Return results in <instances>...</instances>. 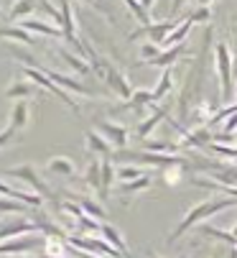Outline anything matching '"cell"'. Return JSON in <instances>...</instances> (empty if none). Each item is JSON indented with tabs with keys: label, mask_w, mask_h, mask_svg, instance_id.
<instances>
[{
	"label": "cell",
	"mask_w": 237,
	"mask_h": 258,
	"mask_svg": "<svg viewBox=\"0 0 237 258\" xmlns=\"http://www.w3.org/2000/svg\"><path fill=\"white\" fill-rule=\"evenodd\" d=\"M234 235H237V228H234Z\"/></svg>",
	"instance_id": "cell-42"
},
{
	"label": "cell",
	"mask_w": 237,
	"mask_h": 258,
	"mask_svg": "<svg viewBox=\"0 0 237 258\" xmlns=\"http://www.w3.org/2000/svg\"><path fill=\"white\" fill-rule=\"evenodd\" d=\"M191 26H194V21L191 18H184L181 23H179V28H174L169 36H166V41L161 44V46H176V44H184L186 41V36H189V31H191Z\"/></svg>",
	"instance_id": "cell-13"
},
{
	"label": "cell",
	"mask_w": 237,
	"mask_h": 258,
	"mask_svg": "<svg viewBox=\"0 0 237 258\" xmlns=\"http://www.w3.org/2000/svg\"><path fill=\"white\" fill-rule=\"evenodd\" d=\"M140 3H143V8H145V11H150V6L155 3V0H140Z\"/></svg>",
	"instance_id": "cell-38"
},
{
	"label": "cell",
	"mask_w": 237,
	"mask_h": 258,
	"mask_svg": "<svg viewBox=\"0 0 237 258\" xmlns=\"http://www.w3.org/2000/svg\"><path fill=\"white\" fill-rule=\"evenodd\" d=\"M6 176H16V179H23L28 187L36 192V195H41V197H51V189H49V184L38 176V171L31 166V164H23V166H18V169H11V171H6Z\"/></svg>",
	"instance_id": "cell-4"
},
{
	"label": "cell",
	"mask_w": 237,
	"mask_h": 258,
	"mask_svg": "<svg viewBox=\"0 0 237 258\" xmlns=\"http://www.w3.org/2000/svg\"><path fill=\"white\" fill-rule=\"evenodd\" d=\"M21 28L33 31V33H41V36H59V33H61L56 26H49V23L36 21V18H26V21H21Z\"/></svg>",
	"instance_id": "cell-15"
},
{
	"label": "cell",
	"mask_w": 237,
	"mask_h": 258,
	"mask_svg": "<svg viewBox=\"0 0 237 258\" xmlns=\"http://www.w3.org/2000/svg\"><path fill=\"white\" fill-rule=\"evenodd\" d=\"M145 189H150V176H140V179L120 184V195H138V192H145Z\"/></svg>",
	"instance_id": "cell-20"
},
{
	"label": "cell",
	"mask_w": 237,
	"mask_h": 258,
	"mask_svg": "<svg viewBox=\"0 0 237 258\" xmlns=\"http://www.w3.org/2000/svg\"><path fill=\"white\" fill-rule=\"evenodd\" d=\"M23 75H26L31 82H36V85H41L44 90H49L51 95H56L59 100H64V102H66V105L74 110V113H79V105H76V100H74V97H69V95H66V90H61L56 82H51V80H49V77H46V75H44V72L38 69V67H26V69H23Z\"/></svg>",
	"instance_id": "cell-3"
},
{
	"label": "cell",
	"mask_w": 237,
	"mask_h": 258,
	"mask_svg": "<svg viewBox=\"0 0 237 258\" xmlns=\"http://www.w3.org/2000/svg\"><path fill=\"white\" fill-rule=\"evenodd\" d=\"M115 169H112V161H102V192L100 197L107 200L110 197V189H112V181H115Z\"/></svg>",
	"instance_id": "cell-23"
},
{
	"label": "cell",
	"mask_w": 237,
	"mask_h": 258,
	"mask_svg": "<svg viewBox=\"0 0 237 258\" xmlns=\"http://www.w3.org/2000/svg\"><path fill=\"white\" fill-rule=\"evenodd\" d=\"M49 171H54V174H61V176H74V174H76V166H74L69 159H64V156H56V159H51V161H49Z\"/></svg>",
	"instance_id": "cell-21"
},
{
	"label": "cell",
	"mask_w": 237,
	"mask_h": 258,
	"mask_svg": "<svg viewBox=\"0 0 237 258\" xmlns=\"http://www.w3.org/2000/svg\"><path fill=\"white\" fill-rule=\"evenodd\" d=\"M44 72V75L51 80V82H56L61 90H71V92H76V95H85V97H92V90L87 87V85H82V82H76V80H71V77H66V75H59V72H51V69H44V67H38Z\"/></svg>",
	"instance_id": "cell-7"
},
{
	"label": "cell",
	"mask_w": 237,
	"mask_h": 258,
	"mask_svg": "<svg viewBox=\"0 0 237 258\" xmlns=\"http://www.w3.org/2000/svg\"><path fill=\"white\" fill-rule=\"evenodd\" d=\"M100 133L112 143V149H125L128 146V128L115 123H100Z\"/></svg>",
	"instance_id": "cell-8"
},
{
	"label": "cell",
	"mask_w": 237,
	"mask_h": 258,
	"mask_svg": "<svg viewBox=\"0 0 237 258\" xmlns=\"http://www.w3.org/2000/svg\"><path fill=\"white\" fill-rule=\"evenodd\" d=\"M28 95H33V87H31L28 82H13V85L6 90V97H8V100H23V97H28Z\"/></svg>",
	"instance_id": "cell-25"
},
{
	"label": "cell",
	"mask_w": 237,
	"mask_h": 258,
	"mask_svg": "<svg viewBox=\"0 0 237 258\" xmlns=\"http://www.w3.org/2000/svg\"><path fill=\"white\" fill-rule=\"evenodd\" d=\"M234 138H237V136H234Z\"/></svg>",
	"instance_id": "cell-43"
},
{
	"label": "cell",
	"mask_w": 237,
	"mask_h": 258,
	"mask_svg": "<svg viewBox=\"0 0 237 258\" xmlns=\"http://www.w3.org/2000/svg\"><path fill=\"white\" fill-rule=\"evenodd\" d=\"M100 233H102V238L107 240V243H115V250H120L123 253V258H130V250H128V243H125V238L117 233L112 225H102L100 228Z\"/></svg>",
	"instance_id": "cell-14"
},
{
	"label": "cell",
	"mask_w": 237,
	"mask_h": 258,
	"mask_svg": "<svg viewBox=\"0 0 237 258\" xmlns=\"http://www.w3.org/2000/svg\"><path fill=\"white\" fill-rule=\"evenodd\" d=\"M184 3H189V0H171V13L176 16V13L184 8Z\"/></svg>",
	"instance_id": "cell-37"
},
{
	"label": "cell",
	"mask_w": 237,
	"mask_h": 258,
	"mask_svg": "<svg viewBox=\"0 0 237 258\" xmlns=\"http://www.w3.org/2000/svg\"><path fill=\"white\" fill-rule=\"evenodd\" d=\"M36 230H38V225L28 223V220H21V223H13V225H0V240H8V238H16L23 233H36Z\"/></svg>",
	"instance_id": "cell-12"
},
{
	"label": "cell",
	"mask_w": 237,
	"mask_h": 258,
	"mask_svg": "<svg viewBox=\"0 0 237 258\" xmlns=\"http://www.w3.org/2000/svg\"><path fill=\"white\" fill-rule=\"evenodd\" d=\"M158 54H161V46L153 44V41H148V44L140 46V56H143V61H150V59H155Z\"/></svg>",
	"instance_id": "cell-34"
},
{
	"label": "cell",
	"mask_w": 237,
	"mask_h": 258,
	"mask_svg": "<svg viewBox=\"0 0 237 258\" xmlns=\"http://www.w3.org/2000/svg\"><path fill=\"white\" fill-rule=\"evenodd\" d=\"M229 258H237V250H234V253H232V255H229Z\"/></svg>",
	"instance_id": "cell-40"
},
{
	"label": "cell",
	"mask_w": 237,
	"mask_h": 258,
	"mask_svg": "<svg viewBox=\"0 0 237 258\" xmlns=\"http://www.w3.org/2000/svg\"><path fill=\"white\" fill-rule=\"evenodd\" d=\"M164 118H166V110H164V107H158V110H155V113H153L150 118H145V120L138 125V138H143V141H145V138H148V133H150V131H153L158 123H161Z\"/></svg>",
	"instance_id": "cell-18"
},
{
	"label": "cell",
	"mask_w": 237,
	"mask_h": 258,
	"mask_svg": "<svg viewBox=\"0 0 237 258\" xmlns=\"http://www.w3.org/2000/svg\"><path fill=\"white\" fill-rule=\"evenodd\" d=\"M0 212H23V202L13 200V197H0Z\"/></svg>",
	"instance_id": "cell-33"
},
{
	"label": "cell",
	"mask_w": 237,
	"mask_h": 258,
	"mask_svg": "<svg viewBox=\"0 0 237 258\" xmlns=\"http://www.w3.org/2000/svg\"><path fill=\"white\" fill-rule=\"evenodd\" d=\"M140 176H145V171L138 169V166H120L117 169V179L120 181H133V179H140Z\"/></svg>",
	"instance_id": "cell-28"
},
{
	"label": "cell",
	"mask_w": 237,
	"mask_h": 258,
	"mask_svg": "<svg viewBox=\"0 0 237 258\" xmlns=\"http://www.w3.org/2000/svg\"><path fill=\"white\" fill-rule=\"evenodd\" d=\"M232 205H237V200H207V202H202V205H196V207H191L189 212H186V217L181 220V225L169 235V243H174L176 238H181L189 228H194L196 223H202V220H207L209 215H214V212H222V210H227V207H232Z\"/></svg>",
	"instance_id": "cell-1"
},
{
	"label": "cell",
	"mask_w": 237,
	"mask_h": 258,
	"mask_svg": "<svg viewBox=\"0 0 237 258\" xmlns=\"http://www.w3.org/2000/svg\"><path fill=\"white\" fill-rule=\"evenodd\" d=\"M189 18H191L194 23H202V21H209V18H212V11H209V6H199V11L191 13Z\"/></svg>",
	"instance_id": "cell-35"
},
{
	"label": "cell",
	"mask_w": 237,
	"mask_h": 258,
	"mask_svg": "<svg viewBox=\"0 0 237 258\" xmlns=\"http://www.w3.org/2000/svg\"><path fill=\"white\" fill-rule=\"evenodd\" d=\"M145 151H153V154H174L176 146L164 143V141H145Z\"/></svg>",
	"instance_id": "cell-30"
},
{
	"label": "cell",
	"mask_w": 237,
	"mask_h": 258,
	"mask_svg": "<svg viewBox=\"0 0 237 258\" xmlns=\"http://www.w3.org/2000/svg\"><path fill=\"white\" fill-rule=\"evenodd\" d=\"M232 131H237V113H232V115L227 118V123H224V133L232 136Z\"/></svg>",
	"instance_id": "cell-36"
},
{
	"label": "cell",
	"mask_w": 237,
	"mask_h": 258,
	"mask_svg": "<svg viewBox=\"0 0 237 258\" xmlns=\"http://www.w3.org/2000/svg\"><path fill=\"white\" fill-rule=\"evenodd\" d=\"M0 39H16V41H21V44H36V39L33 36H28V31L26 28H21V26H6V28H0Z\"/></svg>",
	"instance_id": "cell-16"
},
{
	"label": "cell",
	"mask_w": 237,
	"mask_h": 258,
	"mask_svg": "<svg viewBox=\"0 0 237 258\" xmlns=\"http://www.w3.org/2000/svg\"><path fill=\"white\" fill-rule=\"evenodd\" d=\"M85 3H95V0H85Z\"/></svg>",
	"instance_id": "cell-41"
},
{
	"label": "cell",
	"mask_w": 237,
	"mask_h": 258,
	"mask_svg": "<svg viewBox=\"0 0 237 258\" xmlns=\"http://www.w3.org/2000/svg\"><path fill=\"white\" fill-rule=\"evenodd\" d=\"M82 202V212L85 215H92L95 220H102L105 217V210L100 207V202H95V200H79Z\"/></svg>",
	"instance_id": "cell-29"
},
{
	"label": "cell",
	"mask_w": 237,
	"mask_h": 258,
	"mask_svg": "<svg viewBox=\"0 0 237 258\" xmlns=\"http://www.w3.org/2000/svg\"><path fill=\"white\" fill-rule=\"evenodd\" d=\"M28 120H31V105L26 100H18L11 110V123L8 125H13L16 131H23L28 125Z\"/></svg>",
	"instance_id": "cell-9"
},
{
	"label": "cell",
	"mask_w": 237,
	"mask_h": 258,
	"mask_svg": "<svg viewBox=\"0 0 237 258\" xmlns=\"http://www.w3.org/2000/svg\"><path fill=\"white\" fill-rule=\"evenodd\" d=\"M59 54H61V59H64V61L71 67V69H76V72H79V75H90V64H87V61H82L79 56L69 54L66 49H59Z\"/></svg>",
	"instance_id": "cell-26"
},
{
	"label": "cell",
	"mask_w": 237,
	"mask_h": 258,
	"mask_svg": "<svg viewBox=\"0 0 237 258\" xmlns=\"http://www.w3.org/2000/svg\"><path fill=\"white\" fill-rule=\"evenodd\" d=\"M85 141H87V149L95 151V154H102V156H110V154H112V143H110L102 133L87 131V133H85Z\"/></svg>",
	"instance_id": "cell-10"
},
{
	"label": "cell",
	"mask_w": 237,
	"mask_h": 258,
	"mask_svg": "<svg viewBox=\"0 0 237 258\" xmlns=\"http://www.w3.org/2000/svg\"><path fill=\"white\" fill-rule=\"evenodd\" d=\"M171 75H174L171 69H166L164 75H161V82H158V87L153 90V102H158V100H164V97L169 95V90L174 87V77H171Z\"/></svg>",
	"instance_id": "cell-24"
},
{
	"label": "cell",
	"mask_w": 237,
	"mask_h": 258,
	"mask_svg": "<svg viewBox=\"0 0 237 258\" xmlns=\"http://www.w3.org/2000/svg\"><path fill=\"white\" fill-rule=\"evenodd\" d=\"M153 102V90H135L133 92V97L123 105V110H133V107H145V105H150Z\"/></svg>",
	"instance_id": "cell-19"
},
{
	"label": "cell",
	"mask_w": 237,
	"mask_h": 258,
	"mask_svg": "<svg viewBox=\"0 0 237 258\" xmlns=\"http://www.w3.org/2000/svg\"><path fill=\"white\" fill-rule=\"evenodd\" d=\"M214 54H217V75H219V85H222V100H229L232 97V54H229L227 41H219Z\"/></svg>",
	"instance_id": "cell-2"
},
{
	"label": "cell",
	"mask_w": 237,
	"mask_h": 258,
	"mask_svg": "<svg viewBox=\"0 0 237 258\" xmlns=\"http://www.w3.org/2000/svg\"><path fill=\"white\" fill-rule=\"evenodd\" d=\"M85 181H87V187H90V189H95V192L100 195V192H102V164L92 161V164L87 166Z\"/></svg>",
	"instance_id": "cell-17"
},
{
	"label": "cell",
	"mask_w": 237,
	"mask_h": 258,
	"mask_svg": "<svg viewBox=\"0 0 237 258\" xmlns=\"http://www.w3.org/2000/svg\"><path fill=\"white\" fill-rule=\"evenodd\" d=\"M176 23L179 21H161V23H150V26H143L140 31H135V33H130V41H135L138 39V36H148V39L153 41V44H158V46H161L164 41H166V36L176 28Z\"/></svg>",
	"instance_id": "cell-5"
},
{
	"label": "cell",
	"mask_w": 237,
	"mask_h": 258,
	"mask_svg": "<svg viewBox=\"0 0 237 258\" xmlns=\"http://www.w3.org/2000/svg\"><path fill=\"white\" fill-rule=\"evenodd\" d=\"M28 13H36V3H33V0H16V3L11 6L8 16H11V21H21Z\"/></svg>",
	"instance_id": "cell-22"
},
{
	"label": "cell",
	"mask_w": 237,
	"mask_h": 258,
	"mask_svg": "<svg viewBox=\"0 0 237 258\" xmlns=\"http://www.w3.org/2000/svg\"><path fill=\"white\" fill-rule=\"evenodd\" d=\"M31 240H11V243H3L0 245V255H8V253H26L31 250Z\"/></svg>",
	"instance_id": "cell-27"
},
{
	"label": "cell",
	"mask_w": 237,
	"mask_h": 258,
	"mask_svg": "<svg viewBox=\"0 0 237 258\" xmlns=\"http://www.w3.org/2000/svg\"><path fill=\"white\" fill-rule=\"evenodd\" d=\"M181 166H186V164H171L169 169H166V184L169 187H176V184L181 181Z\"/></svg>",
	"instance_id": "cell-32"
},
{
	"label": "cell",
	"mask_w": 237,
	"mask_h": 258,
	"mask_svg": "<svg viewBox=\"0 0 237 258\" xmlns=\"http://www.w3.org/2000/svg\"><path fill=\"white\" fill-rule=\"evenodd\" d=\"M69 245H74V248H79V250H97V253H102V255H110V258H120V250H112V248H107V243L105 240H100V238H95V235H87V238H69Z\"/></svg>",
	"instance_id": "cell-6"
},
{
	"label": "cell",
	"mask_w": 237,
	"mask_h": 258,
	"mask_svg": "<svg viewBox=\"0 0 237 258\" xmlns=\"http://www.w3.org/2000/svg\"><path fill=\"white\" fill-rule=\"evenodd\" d=\"M125 3L130 6V11L138 16V21H140L143 26H150V16H148V11L143 8V3H138V0H125Z\"/></svg>",
	"instance_id": "cell-31"
},
{
	"label": "cell",
	"mask_w": 237,
	"mask_h": 258,
	"mask_svg": "<svg viewBox=\"0 0 237 258\" xmlns=\"http://www.w3.org/2000/svg\"><path fill=\"white\" fill-rule=\"evenodd\" d=\"M184 51H186V41H184V44H176V46H169L166 51H161L155 59H150V61H145V64H150V67H169V64H174Z\"/></svg>",
	"instance_id": "cell-11"
},
{
	"label": "cell",
	"mask_w": 237,
	"mask_h": 258,
	"mask_svg": "<svg viewBox=\"0 0 237 258\" xmlns=\"http://www.w3.org/2000/svg\"><path fill=\"white\" fill-rule=\"evenodd\" d=\"M196 3H199V6H209V3H212V0H196Z\"/></svg>",
	"instance_id": "cell-39"
}]
</instances>
